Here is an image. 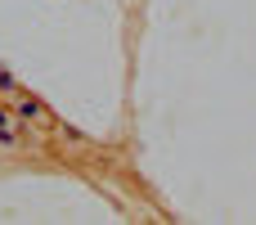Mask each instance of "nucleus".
Masks as SVG:
<instances>
[{
    "instance_id": "1",
    "label": "nucleus",
    "mask_w": 256,
    "mask_h": 225,
    "mask_svg": "<svg viewBox=\"0 0 256 225\" xmlns=\"http://www.w3.org/2000/svg\"><path fill=\"white\" fill-rule=\"evenodd\" d=\"M0 140H14V131H9V122L0 117Z\"/></svg>"
}]
</instances>
